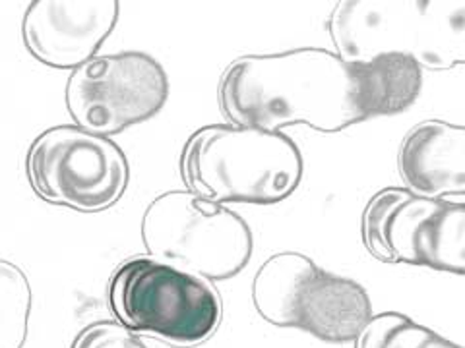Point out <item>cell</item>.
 I'll list each match as a JSON object with an SVG mask.
<instances>
[{"mask_svg": "<svg viewBox=\"0 0 465 348\" xmlns=\"http://www.w3.org/2000/svg\"><path fill=\"white\" fill-rule=\"evenodd\" d=\"M217 101L229 124L266 132L307 124L336 134L361 122L349 64L320 47L237 58L223 72Z\"/></svg>", "mask_w": 465, "mask_h": 348, "instance_id": "obj_1", "label": "cell"}, {"mask_svg": "<svg viewBox=\"0 0 465 348\" xmlns=\"http://www.w3.org/2000/svg\"><path fill=\"white\" fill-rule=\"evenodd\" d=\"M299 145L282 132L208 124L186 140L181 177L193 194L213 203L275 206L302 180Z\"/></svg>", "mask_w": 465, "mask_h": 348, "instance_id": "obj_2", "label": "cell"}, {"mask_svg": "<svg viewBox=\"0 0 465 348\" xmlns=\"http://www.w3.org/2000/svg\"><path fill=\"white\" fill-rule=\"evenodd\" d=\"M326 29L345 63L381 54H403L427 70H452L465 63L463 0H343Z\"/></svg>", "mask_w": 465, "mask_h": 348, "instance_id": "obj_3", "label": "cell"}, {"mask_svg": "<svg viewBox=\"0 0 465 348\" xmlns=\"http://www.w3.org/2000/svg\"><path fill=\"white\" fill-rule=\"evenodd\" d=\"M252 302L264 322L295 327L326 343L355 341L372 314L357 281L318 267L301 252H280L260 266Z\"/></svg>", "mask_w": 465, "mask_h": 348, "instance_id": "obj_4", "label": "cell"}, {"mask_svg": "<svg viewBox=\"0 0 465 348\" xmlns=\"http://www.w3.org/2000/svg\"><path fill=\"white\" fill-rule=\"evenodd\" d=\"M140 237L152 259L206 281L235 277L254 248L241 215L184 190L165 192L145 208Z\"/></svg>", "mask_w": 465, "mask_h": 348, "instance_id": "obj_5", "label": "cell"}, {"mask_svg": "<svg viewBox=\"0 0 465 348\" xmlns=\"http://www.w3.org/2000/svg\"><path fill=\"white\" fill-rule=\"evenodd\" d=\"M109 306L130 333L179 348L208 341L222 322V298L206 279L152 257H133L114 271Z\"/></svg>", "mask_w": 465, "mask_h": 348, "instance_id": "obj_6", "label": "cell"}, {"mask_svg": "<svg viewBox=\"0 0 465 348\" xmlns=\"http://www.w3.org/2000/svg\"><path fill=\"white\" fill-rule=\"evenodd\" d=\"M365 248L384 264L465 273V203L427 198L390 186L376 192L361 217Z\"/></svg>", "mask_w": 465, "mask_h": 348, "instance_id": "obj_7", "label": "cell"}, {"mask_svg": "<svg viewBox=\"0 0 465 348\" xmlns=\"http://www.w3.org/2000/svg\"><path fill=\"white\" fill-rule=\"evenodd\" d=\"M25 174L43 201L99 213L124 196L130 167L124 151L109 138L61 124L47 128L29 145Z\"/></svg>", "mask_w": 465, "mask_h": 348, "instance_id": "obj_8", "label": "cell"}, {"mask_svg": "<svg viewBox=\"0 0 465 348\" xmlns=\"http://www.w3.org/2000/svg\"><path fill=\"white\" fill-rule=\"evenodd\" d=\"M167 99L165 68L142 51L94 56L72 70L64 90L66 111L76 126L105 138L153 119Z\"/></svg>", "mask_w": 465, "mask_h": 348, "instance_id": "obj_9", "label": "cell"}, {"mask_svg": "<svg viewBox=\"0 0 465 348\" xmlns=\"http://www.w3.org/2000/svg\"><path fill=\"white\" fill-rule=\"evenodd\" d=\"M121 5L116 0H35L22 20L27 53L56 70H76L114 32Z\"/></svg>", "mask_w": 465, "mask_h": 348, "instance_id": "obj_10", "label": "cell"}, {"mask_svg": "<svg viewBox=\"0 0 465 348\" xmlns=\"http://www.w3.org/2000/svg\"><path fill=\"white\" fill-rule=\"evenodd\" d=\"M398 172L413 194L465 196V128L439 119L419 122L400 145Z\"/></svg>", "mask_w": 465, "mask_h": 348, "instance_id": "obj_11", "label": "cell"}, {"mask_svg": "<svg viewBox=\"0 0 465 348\" xmlns=\"http://www.w3.org/2000/svg\"><path fill=\"white\" fill-rule=\"evenodd\" d=\"M347 64L361 122L407 111L423 90V68L410 56L381 54L367 63Z\"/></svg>", "mask_w": 465, "mask_h": 348, "instance_id": "obj_12", "label": "cell"}, {"mask_svg": "<svg viewBox=\"0 0 465 348\" xmlns=\"http://www.w3.org/2000/svg\"><path fill=\"white\" fill-rule=\"evenodd\" d=\"M355 348H463L400 312L372 315L355 339Z\"/></svg>", "mask_w": 465, "mask_h": 348, "instance_id": "obj_13", "label": "cell"}, {"mask_svg": "<svg viewBox=\"0 0 465 348\" xmlns=\"http://www.w3.org/2000/svg\"><path fill=\"white\" fill-rule=\"evenodd\" d=\"M32 304V285L25 273L0 257V348H24Z\"/></svg>", "mask_w": 465, "mask_h": 348, "instance_id": "obj_14", "label": "cell"}, {"mask_svg": "<svg viewBox=\"0 0 465 348\" xmlns=\"http://www.w3.org/2000/svg\"><path fill=\"white\" fill-rule=\"evenodd\" d=\"M70 348H148L119 322H95L84 327Z\"/></svg>", "mask_w": 465, "mask_h": 348, "instance_id": "obj_15", "label": "cell"}]
</instances>
